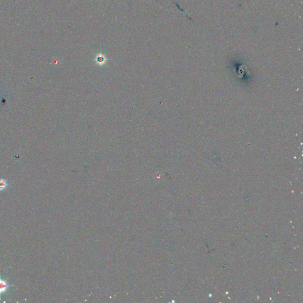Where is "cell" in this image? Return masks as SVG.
<instances>
[{"mask_svg": "<svg viewBox=\"0 0 303 303\" xmlns=\"http://www.w3.org/2000/svg\"><path fill=\"white\" fill-rule=\"evenodd\" d=\"M8 186H9V184L7 180L4 178L0 179V191H4V189H6L8 187Z\"/></svg>", "mask_w": 303, "mask_h": 303, "instance_id": "cell-2", "label": "cell"}, {"mask_svg": "<svg viewBox=\"0 0 303 303\" xmlns=\"http://www.w3.org/2000/svg\"><path fill=\"white\" fill-rule=\"evenodd\" d=\"M9 287V285L7 284V281L2 280L0 278V294L5 293Z\"/></svg>", "mask_w": 303, "mask_h": 303, "instance_id": "cell-1", "label": "cell"}]
</instances>
